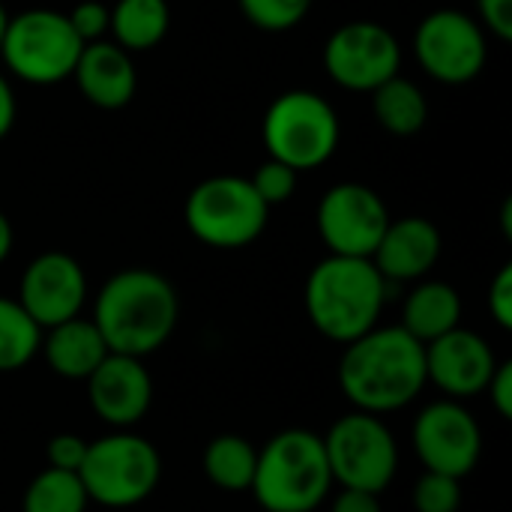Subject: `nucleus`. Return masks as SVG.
Returning <instances> with one entry per match:
<instances>
[{
	"label": "nucleus",
	"instance_id": "25",
	"mask_svg": "<svg viewBox=\"0 0 512 512\" xmlns=\"http://www.w3.org/2000/svg\"><path fill=\"white\" fill-rule=\"evenodd\" d=\"M90 504L81 477L72 471L45 468L24 492L21 512H84Z\"/></svg>",
	"mask_w": 512,
	"mask_h": 512
},
{
	"label": "nucleus",
	"instance_id": "10",
	"mask_svg": "<svg viewBox=\"0 0 512 512\" xmlns=\"http://www.w3.org/2000/svg\"><path fill=\"white\" fill-rule=\"evenodd\" d=\"M414 54L429 78L456 87L474 81L486 69L489 42L474 15L462 9H435L417 24Z\"/></svg>",
	"mask_w": 512,
	"mask_h": 512
},
{
	"label": "nucleus",
	"instance_id": "28",
	"mask_svg": "<svg viewBox=\"0 0 512 512\" xmlns=\"http://www.w3.org/2000/svg\"><path fill=\"white\" fill-rule=\"evenodd\" d=\"M252 189L258 192V198L267 204V207H276V204H285L294 189H297V171L288 168L285 162L279 159H267L258 165V171L249 177Z\"/></svg>",
	"mask_w": 512,
	"mask_h": 512
},
{
	"label": "nucleus",
	"instance_id": "4",
	"mask_svg": "<svg viewBox=\"0 0 512 512\" xmlns=\"http://www.w3.org/2000/svg\"><path fill=\"white\" fill-rule=\"evenodd\" d=\"M333 486L324 441L306 429L279 432L258 453L252 492L264 512H312Z\"/></svg>",
	"mask_w": 512,
	"mask_h": 512
},
{
	"label": "nucleus",
	"instance_id": "14",
	"mask_svg": "<svg viewBox=\"0 0 512 512\" xmlns=\"http://www.w3.org/2000/svg\"><path fill=\"white\" fill-rule=\"evenodd\" d=\"M84 300H87L84 267L66 252H42L21 273L18 303L42 330L78 318Z\"/></svg>",
	"mask_w": 512,
	"mask_h": 512
},
{
	"label": "nucleus",
	"instance_id": "1",
	"mask_svg": "<svg viewBox=\"0 0 512 512\" xmlns=\"http://www.w3.org/2000/svg\"><path fill=\"white\" fill-rule=\"evenodd\" d=\"M339 387L357 411H399L426 387V348L405 327H372L345 345Z\"/></svg>",
	"mask_w": 512,
	"mask_h": 512
},
{
	"label": "nucleus",
	"instance_id": "5",
	"mask_svg": "<svg viewBox=\"0 0 512 512\" xmlns=\"http://www.w3.org/2000/svg\"><path fill=\"white\" fill-rule=\"evenodd\" d=\"M261 138L270 159L288 168H321L339 147L342 126L336 108L315 90H288L270 102L261 123Z\"/></svg>",
	"mask_w": 512,
	"mask_h": 512
},
{
	"label": "nucleus",
	"instance_id": "29",
	"mask_svg": "<svg viewBox=\"0 0 512 512\" xmlns=\"http://www.w3.org/2000/svg\"><path fill=\"white\" fill-rule=\"evenodd\" d=\"M66 18L84 45L99 42V39H105V33L111 27V6H105L99 0H81L78 6H72L66 12Z\"/></svg>",
	"mask_w": 512,
	"mask_h": 512
},
{
	"label": "nucleus",
	"instance_id": "21",
	"mask_svg": "<svg viewBox=\"0 0 512 512\" xmlns=\"http://www.w3.org/2000/svg\"><path fill=\"white\" fill-rule=\"evenodd\" d=\"M168 24H171L168 0H117L111 6L108 33L114 36L111 42L135 54V51L156 48L165 39Z\"/></svg>",
	"mask_w": 512,
	"mask_h": 512
},
{
	"label": "nucleus",
	"instance_id": "3",
	"mask_svg": "<svg viewBox=\"0 0 512 512\" xmlns=\"http://www.w3.org/2000/svg\"><path fill=\"white\" fill-rule=\"evenodd\" d=\"M387 285L372 258L327 255L306 279V315L321 336L348 345L378 327Z\"/></svg>",
	"mask_w": 512,
	"mask_h": 512
},
{
	"label": "nucleus",
	"instance_id": "2",
	"mask_svg": "<svg viewBox=\"0 0 512 512\" xmlns=\"http://www.w3.org/2000/svg\"><path fill=\"white\" fill-rule=\"evenodd\" d=\"M180 318V300L174 285L144 267L114 273L96 294L93 324L102 333L111 354L144 360L159 351Z\"/></svg>",
	"mask_w": 512,
	"mask_h": 512
},
{
	"label": "nucleus",
	"instance_id": "13",
	"mask_svg": "<svg viewBox=\"0 0 512 512\" xmlns=\"http://www.w3.org/2000/svg\"><path fill=\"white\" fill-rule=\"evenodd\" d=\"M414 450L426 471L462 480L480 462L483 435L459 402H435L414 423Z\"/></svg>",
	"mask_w": 512,
	"mask_h": 512
},
{
	"label": "nucleus",
	"instance_id": "18",
	"mask_svg": "<svg viewBox=\"0 0 512 512\" xmlns=\"http://www.w3.org/2000/svg\"><path fill=\"white\" fill-rule=\"evenodd\" d=\"M72 78L81 96L105 111H117L129 105L138 90V72L132 54L111 39L87 42L81 48Z\"/></svg>",
	"mask_w": 512,
	"mask_h": 512
},
{
	"label": "nucleus",
	"instance_id": "19",
	"mask_svg": "<svg viewBox=\"0 0 512 512\" xmlns=\"http://www.w3.org/2000/svg\"><path fill=\"white\" fill-rule=\"evenodd\" d=\"M39 351L45 354V363L54 375L66 381H87L93 369L108 357V345L93 321L87 318H69L57 327L42 330Z\"/></svg>",
	"mask_w": 512,
	"mask_h": 512
},
{
	"label": "nucleus",
	"instance_id": "24",
	"mask_svg": "<svg viewBox=\"0 0 512 512\" xmlns=\"http://www.w3.org/2000/svg\"><path fill=\"white\" fill-rule=\"evenodd\" d=\"M42 345V327L18 300L0 297V372L24 369Z\"/></svg>",
	"mask_w": 512,
	"mask_h": 512
},
{
	"label": "nucleus",
	"instance_id": "20",
	"mask_svg": "<svg viewBox=\"0 0 512 512\" xmlns=\"http://www.w3.org/2000/svg\"><path fill=\"white\" fill-rule=\"evenodd\" d=\"M462 321V297L447 282H420L402 309V324L417 342H432L450 330H456Z\"/></svg>",
	"mask_w": 512,
	"mask_h": 512
},
{
	"label": "nucleus",
	"instance_id": "8",
	"mask_svg": "<svg viewBox=\"0 0 512 512\" xmlns=\"http://www.w3.org/2000/svg\"><path fill=\"white\" fill-rule=\"evenodd\" d=\"M78 477L90 501L102 507H135L156 492L162 459L147 438L114 432L99 441H87Z\"/></svg>",
	"mask_w": 512,
	"mask_h": 512
},
{
	"label": "nucleus",
	"instance_id": "9",
	"mask_svg": "<svg viewBox=\"0 0 512 512\" xmlns=\"http://www.w3.org/2000/svg\"><path fill=\"white\" fill-rule=\"evenodd\" d=\"M333 483L381 495L399 468V447L381 417L354 411L330 426L321 438Z\"/></svg>",
	"mask_w": 512,
	"mask_h": 512
},
{
	"label": "nucleus",
	"instance_id": "7",
	"mask_svg": "<svg viewBox=\"0 0 512 512\" xmlns=\"http://www.w3.org/2000/svg\"><path fill=\"white\" fill-rule=\"evenodd\" d=\"M84 42L72 30L66 12L24 9L9 15L0 57L6 69L36 87H48L72 78Z\"/></svg>",
	"mask_w": 512,
	"mask_h": 512
},
{
	"label": "nucleus",
	"instance_id": "34",
	"mask_svg": "<svg viewBox=\"0 0 512 512\" xmlns=\"http://www.w3.org/2000/svg\"><path fill=\"white\" fill-rule=\"evenodd\" d=\"M333 512H381L378 495L360 492V489H342L333 501Z\"/></svg>",
	"mask_w": 512,
	"mask_h": 512
},
{
	"label": "nucleus",
	"instance_id": "26",
	"mask_svg": "<svg viewBox=\"0 0 512 512\" xmlns=\"http://www.w3.org/2000/svg\"><path fill=\"white\" fill-rule=\"evenodd\" d=\"M249 24L267 33H285L303 24L312 9V0H237Z\"/></svg>",
	"mask_w": 512,
	"mask_h": 512
},
{
	"label": "nucleus",
	"instance_id": "36",
	"mask_svg": "<svg viewBox=\"0 0 512 512\" xmlns=\"http://www.w3.org/2000/svg\"><path fill=\"white\" fill-rule=\"evenodd\" d=\"M12 243H15V231H12V222H9V216L0 210V264L9 258V252H12Z\"/></svg>",
	"mask_w": 512,
	"mask_h": 512
},
{
	"label": "nucleus",
	"instance_id": "37",
	"mask_svg": "<svg viewBox=\"0 0 512 512\" xmlns=\"http://www.w3.org/2000/svg\"><path fill=\"white\" fill-rule=\"evenodd\" d=\"M6 24H9V12H6V6L0 3V45H3V33H6Z\"/></svg>",
	"mask_w": 512,
	"mask_h": 512
},
{
	"label": "nucleus",
	"instance_id": "22",
	"mask_svg": "<svg viewBox=\"0 0 512 512\" xmlns=\"http://www.w3.org/2000/svg\"><path fill=\"white\" fill-rule=\"evenodd\" d=\"M372 111L381 129L399 138L417 135L429 120V102L423 90L402 75H393L390 81L372 90Z\"/></svg>",
	"mask_w": 512,
	"mask_h": 512
},
{
	"label": "nucleus",
	"instance_id": "12",
	"mask_svg": "<svg viewBox=\"0 0 512 512\" xmlns=\"http://www.w3.org/2000/svg\"><path fill=\"white\" fill-rule=\"evenodd\" d=\"M390 219L384 198L372 186L354 180L330 186L315 213L324 246L330 255L345 258H372Z\"/></svg>",
	"mask_w": 512,
	"mask_h": 512
},
{
	"label": "nucleus",
	"instance_id": "31",
	"mask_svg": "<svg viewBox=\"0 0 512 512\" xmlns=\"http://www.w3.org/2000/svg\"><path fill=\"white\" fill-rule=\"evenodd\" d=\"M489 312L501 330L512 327V264H504L489 285Z\"/></svg>",
	"mask_w": 512,
	"mask_h": 512
},
{
	"label": "nucleus",
	"instance_id": "30",
	"mask_svg": "<svg viewBox=\"0 0 512 512\" xmlns=\"http://www.w3.org/2000/svg\"><path fill=\"white\" fill-rule=\"evenodd\" d=\"M84 453H87V441L78 438V435H54L45 447V456H48V468H57V471H72L78 474L81 462H84Z\"/></svg>",
	"mask_w": 512,
	"mask_h": 512
},
{
	"label": "nucleus",
	"instance_id": "11",
	"mask_svg": "<svg viewBox=\"0 0 512 512\" xmlns=\"http://www.w3.org/2000/svg\"><path fill=\"white\" fill-rule=\"evenodd\" d=\"M327 75L354 93H372L402 69V45L381 21H348L324 45Z\"/></svg>",
	"mask_w": 512,
	"mask_h": 512
},
{
	"label": "nucleus",
	"instance_id": "33",
	"mask_svg": "<svg viewBox=\"0 0 512 512\" xmlns=\"http://www.w3.org/2000/svg\"><path fill=\"white\" fill-rule=\"evenodd\" d=\"M486 390H489V399H492L495 411H498L504 420H510L512 417V363H498V369H495V375L489 378Z\"/></svg>",
	"mask_w": 512,
	"mask_h": 512
},
{
	"label": "nucleus",
	"instance_id": "16",
	"mask_svg": "<svg viewBox=\"0 0 512 512\" xmlns=\"http://www.w3.org/2000/svg\"><path fill=\"white\" fill-rule=\"evenodd\" d=\"M87 393L99 420L114 429H129L150 411L153 381L138 357L108 351V357L87 378Z\"/></svg>",
	"mask_w": 512,
	"mask_h": 512
},
{
	"label": "nucleus",
	"instance_id": "6",
	"mask_svg": "<svg viewBox=\"0 0 512 512\" xmlns=\"http://www.w3.org/2000/svg\"><path fill=\"white\" fill-rule=\"evenodd\" d=\"M183 216L198 243L210 249H243L264 234L270 207L258 198L249 177L216 174L189 192Z\"/></svg>",
	"mask_w": 512,
	"mask_h": 512
},
{
	"label": "nucleus",
	"instance_id": "15",
	"mask_svg": "<svg viewBox=\"0 0 512 512\" xmlns=\"http://www.w3.org/2000/svg\"><path fill=\"white\" fill-rule=\"evenodd\" d=\"M423 348H426V381H432L453 399L480 396L498 369L489 342L465 327H456L426 342Z\"/></svg>",
	"mask_w": 512,
	"mask_h": 512
},
{
	"label": "nucleus",
	"instance_id": "27",
	"mask_svg": "<svg viewBox=\"0 0 512 512\" xmlns=\"http://www.w3.org/2000/svg\"><path fill=\"white\" fill-rule=\"evenodd\" d=\"M414 507L417 512H459L462 507V489L456 477L426 471L420 483L414 486Z\"/></svg>",
	"mask_w": 512,
	"mask_h": 512
},
{
	"label": "nucleus",
	"instance_id": "35",
	"mask_svg": "<svg viewBox=\"0 0 512 512\" xmlns=\"http://www.w3.org/2000/svg\"><path fill=\"white\" fill-rule=\"evenodd\" d=\"M15 114H18V102H15V90L9 84V78L0 72V141L9 135V129L15 126Z\"/></svg>",
	"mask_w": 512,
	"mask_h": 512
},
{
	"label": "nucleus",
	"instance_id": "32",
	"mask_svg": "<svg viewBox=\"0 0 512 512\" xmlns=\"http://www.w3.org/2000/svg\"><path fill=\"white\" fill-rule=\"evenodd\" d=\"M480 24L483 30L495 33L501 42L512 39V0H477Z\"/></svg>",
	"mask_w": 512,
	"mask_h": 512
},
{
	"label": "nucleus",
	"instance_id": "17",
	"mask_svg": "<svg viewBox=\"0 0 512 512\" xmlns=\"http://www.w3.org/2000/svg\"><path fill=\"white\" fill-rule=\"evenodd\" d=\"M441 249L444 240L432 219L402 216L390 219L378 249L372 252V264L387 282H417L438 264Z\"/></svg>",
	"mask_w": 512,
	"mask_h": 512
},
{
	"label": "nucleus",
	"instance_id": "23",
	"mask_svg": "<svg viewBox=\"0 0 512 512\" xmlns=\"http://www.w3.org/2000/svg\"><path fill=\"white\" fill-rule=\"evenodd\" d=\"M258 450L240 435H219L204 450V474L222 492L252 489Z\"/></svg>",
	"mask_w": 512,
	"mask_h": 512
}]
</instances>
